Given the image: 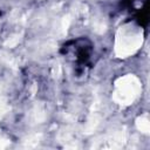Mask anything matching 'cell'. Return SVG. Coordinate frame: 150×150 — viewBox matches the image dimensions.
Wrapping results in <instances>:
<instances>
[{
    "instance_id": "1",
    "label": "cell",
    "mask_w": 150,
    "mask_h": 150,
    "mask_svg": "<svg viewBox=\"0 0 150 150\" xmlns=\"http://www.w3.org/2000/svg\"><path fill=\"white\" fill-rule=\"evenodd\" d=\"M142 41V30L131 25H125L121 27L116 35V54L121 57L129 56L141 47Z\"/></svg>"
},
{
    "instance_id": "2",
    "label": "cell",
    "mask_w": 150,
    "mask_h": 150,
    "mask_svg": "<svg viewBox=\"0 0 150 150\" xmlns=\"http://www.w3.org/2000/svg\"><path fill=\"white\" fill-rule=\"evenodd\" d=\"M139 93V80L134 75H125L116 82L114 100L120 104H130L137 98Z\"/></svg>"
},
{
    "instance_id": "3",
    "label": "cell",
    "mask_w": 150,
    "mask_h": 150,
    "mask_svg": "<svg viewBox=\"0 0 150 150\" xmlns=\"http://www.w3.org/2000/svg\"><path fill=\"white\" fill-rule=\"evenodd\" d=\"M137 128L142 131V132H145L148 134L149 132V129H150V124H149V120L146 117H141L137 120Z\"/></svg>"
},
{
    "instance_id": "4",
    "label": "cell",
    "mask_w": 150,
    "mask_h": 150,
    "mask_svg": "<svg viewBox=\"0 0 150 150\" xmlns=\"http://www.w3.org/2000/svg\"><path fill=\"white\" fill-rule=\"evenodd\" d=\"M5 110H6V105H5V103H4V102H1V101H0V116L5 112Z\"/></svg>"
}]
</instances>
